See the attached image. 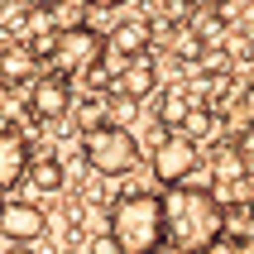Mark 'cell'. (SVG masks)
<instances>
[{
  "instance_id": "cell-1",
  "label": "cell",
  "mask_w": 254,
  "mask_h": 254,
  "mask_svg": "<svg viewBox=\"0 0 254 254\" xmlns=\"http://www.w3.org/2000/svg\"><path fill=\"white\" fill-rule=\"evenodd\" d=\"M163 245H183V250H201L211 245L221 230H226V211L211 192V173L206 178H187V183H173L163 187Z\"/></svg>"
},
{
  "instance_id": "cell-2",
  "label": "cell",
  "mask_w": 254,
  "mask_h": 254,
  "mask_svg": "<svg viewBox=\"0 0 254 254\" xmlns=\"http://www.w3.org/2000/svg\"><path fill=\"white\" fill-rule=\"evenodd\" d=\"M106 235L120 245V254H154L163 245L158 192H120L106 211Z\"/></svg>"
},
{
  "instance_id": "cell-3",
  "label": "cell",
  "mask_w": 254,
  "mask_h": 254,
  "mask_svg": "<svg viewBox=\"0 0 254 254\" xmlns=\"http://www.w3.org/2000/svg\"><path fill=\"white\" fill-rule=\"evenodd\" d=\"M82 158H86V168L101 173V178H125L139 163V139L125 125L106 120L96 129H82Z\"/></svg>"
},
{
  "instance_id": "cell-4",
  "label": "cell",
  "mask_w": 254,
  "mask_h": 254,
  "mask_svg": "<svg viewBox=\"0 0 254 254\" xmlns=\"http://www.w3.org/2000/svg\"><path fill=\"white\" fill-rule=\"evenodd\" d=\"M101 48H106V39H101L91 24H67V29L53 34L48 63H53V72H63V77H82V72L101 58Z\"/></svg>"
},
{
  "instance_id": "cell-5",
  "label": "cell",
  "mask_w": 254,
  "mask_h": 254,
  "mask_svg": "<svg viewBox=\"0 0 254 254\" xmlns=\"http://www.w3.org/2000/svg\"><path fill=\"white\" fill-rule=\"evenodd\" d=\"M192 173H197V144L183 129H163L154 149V178L163 187H173V183H187Z\"/></svg>"
},
{
  "instance_id": "cell-6",
  "label": "cell",
  "mask_w": 254,
  "mask_h": 254,
  "mask_svg": "<svg viewBox=\"0 0 254 254\" xmlns=\"http://www.w3.org/2000/svg\"><path fill=\"white\" fill-rule=\"evenodd\" d=\"M72 111V77L63 72H48V77H34V91H29V115L39 125H53Z\"/></svg>"
},
{
  "instance_id": "cell-7",
  "label": "cell",
  "mask_w": 254,
  "mask_h": 254,
  "mask_svg": "<svg viewBox=\"0 0 254 254\" xmlns=\"http://www.w3.org/2000/svg\"><path fill=\"white\" fill-rule=\"evenodd\" d=\"M43 230H48V216L39 201H0V235L10 245H34Z\"/></svg>"
},
{
  "instance_id": "cell-8",
  "label": "cell",
  "mask_w": 254,
  "mask_h": 254,
  "mask_svg": "<svg viewBox=\"0 0 254 254\" xmlns=\"http://www.w3.org/2000/svg\"><path fill=\"white\" fill-rule=\"evenodd\" d=\"M111 91H115V96H129V101L154 96V91H158V63H154L149 53L125 58V67L111 77Z\"/></svg>"
},
{
  "instance_id": "cell-9",
  "label": "cell",
  "mask_w": 254,
  "mask_h": 254,
  "mask_svg": "<svg viewBox=\"0 0 254 254\" xmlns=\"http://www.w3.org/2000/svg\"><path fill=\"white\" fill-rule=\"evenodd\" d=\"M29 158H34V144H29V134H24V129H14V125H5V129H0V192L24 183Z\"/></svg>"
},
{
  "instance_id": "cell-10",
  "label": "cell",
  "mask_w": 254,
  "mask_h": 254,
  "mask_svg": "<svg viewBox=\"0 0 254 254\" xmlns=\"http://www.w3.org/2000/svg\"><path fill=\"white\" fill-rule=\"evenodd\" d=\"M149 43H154V24H149V19H125V24L111 29L106 48L120 53V58H134V53H149Z\"/></svg>"
},
{
  "instance_id": "cell-11",
  "label": "cell",
  "mask_w": 254,
  "mask_h": 254,
  "mask_svg": "<svg viewBox=\"0 0 254 254\" xmlns=\"http://www.w3.org/2000/svg\"><path fill=\"white\" fill-rule=\"evenodd\" d=\"M34 77H39V58L29 53L24 43H5L0 48V82L19 86V82H34Z\"/></svg>"
},
{
  "instance_id": "cell-12",
  "label": "cell",
  "mask_w": 254,
  "mask_h": 254,
  "mask_svg": "<svg viewBox=\"0 0 254 254\" xmlns=\"http://www.w3.org/2000/svg\"><path fill=\"white\" fill-rule=\"evenodd\" d=\"M24 183L34 187V192H43V197H53V192H63L67 187V168L58 163V158H29V168H24Z\"/></svg>"
},
{
  "instance_id": "cell-13",
  "label": "cell",
  "mask_w": 254,
  "mask_h": 254,
  "mask_svg": "<svg viewBox=\"0 0 254 254\" xmlns=\"http://www.w3.org/2000/svg\"><path fill=\"white\" fill-rule=\"evenodd\" d=\"M240 178H250V163L235 154V144H221L211 158V183H240Z\"/></svg>"
},
{
  "instance_id": "cell-14",
  "label": "cell",
  "mask_w": 254,
  "mask_h": 254,
  "mask_svg": "<svg viewBox=\"0 0 254 254\" xmlns=\"http://www.w3.org/2000/svg\"><path fill=\"white\" fill-rule=\"evenodd\" d=\"M187 106H192V96H187L183 86L163 91V96H158V125H163V129H178V125H183V115H187Z\"/></svg>"
},
{
  "instance_id": "cell-15",
  "label": "cell",
  "mask_w": 254,
  "mask_h": 254,
  "mask_svg": "<svg viewBox=\"0 0 254 254\" xmlns=\"http://www.w3.org/2000/svg\"><path fill=\"white\" fill-rule=\"evenodd\" d=\"M187 134L192 144H201V139H211L216 134V115L206 111V106H187V115H183V125H178Z\"/></svg>"
},
{
  "instance_id": "cell-16",
  "label": "cell",
  "mask_w": 254,
  "mask_h": 254,
  "mask_svg": "<svg viewBox=\"0 0 254 254\" xmlns=\"http://www.w3.org/2000/svg\"><path fill=\"white\" fill-rule=\"evenodd\" d=\"M111 120V106H106V96H82V106H77V125L82 129H96Z\"/></svg>"
},
{
  "instance_id": "cell-17",
  "label": "cell",
  "mask_w": 254,
  "mask_h": 254,
  "mask_svg": "<svg viewBox=\"0 0 254 254\" xmlns=\"http://www.w3.org/2000/svg\"><path fill=\"white\" fill-rule=\"evenodd\" d=\"M197 254H254V240H245V235H230V230H221L211 245H201Z\"/></svg>"
},
{
  "instance_id": "cell-18",
  "label": "cell",
  "mask_w": 254,
  "mask_h": 254,
  "mask_svg": "<svg viewBox=\"0 0 254 254\" xmlns=\"http://www.w3.org/2000/svg\"><path fill=\"white\" fill-rule=\"evenodd\" d=\"M201 48H206V43H201L192 29H178V34H173V53H178V58H187V63H197V58H201Z\"/></svg>"
},
{
  "instance_id": "cell-19",
  "label": "cell",
  "mask_w": 254,
  "mask_h": 254,
  "mask_svg": "<svg viewBox=\"0 0 254 254\" xmlns=\"http://www.w3.org/2000/svg\"><path fill=\"white\" fill-rule=\"evenodd\" d=\"M230 144H235V154H240L245 163H250V173H254V120L235 129V139H230Z\"/></svg>"
},
{
  "instance_id": "cell-20",
  "label": "cell",
  "mask_w": 254,
  "mask_h": 254,
  "mask_svg": "<svg viewBox=\"0 0 254 254\" xmlns=\"http://www.w3.org/2000/svg\"><path fill=\"white\" fill-rule=\"evenodd\" d=\"M86 254H120V245H115L106 230H96V240H91V250H86Z\"/></svg>"
},
{
  "instance_id": "cell-21",
  "label": "cell",
  "mask_w": 254,
  "mask_h": 254,
  "mask_svg": "<svg viewBox=\"0 0 254 254\" xmlns=\"http://www.w3.org/2000/svg\"><path fill=\"white\" fill-rule=\"evenodd\" d=\"M86 5H91V10H120L125 0H86Z\"/></svg>"
},
{
  "instance_id": "cell-22",
  "label": "cell",
  "mask_w": 254,
  "mask_h": 254,
  "mask_svg": "<svg viewBox=\"0 0 254 254\" xmlns=\"http://www.w3.org/2000/svg\"><path fill=\"white\" fill-rule=\"evenodd\" d=\"M154 254H197V250H183V245H158Z\"/></svg>"
},
{
  "instance_id": "cell-23",
  "label": "cell",
  "mask_w": 254,
  "mask_h": 254,
  "mask_svg": "<svg viewBox=\"0 0 254 254\" xmlns=\"http://www.w3.org/2000/svg\"><path fill=\"white\" fill-rule=\"evenodd\" d=\"M24 5H29V10H53L58 0H24Z\"/></svg>"
},
{
  "instance_id": "cell-24",
  "label": "cell",
  "mask_w": 254,
  "mask_h": 254,
  "mask_svg": "<svg viewBox=\"0 0 254 254\" xmlns=\"http://www.w3.org/2000/svg\"><path fill=\"white\" fill-rule=\"evenodd\" d=\"M5 254H34V250H29V245H10Z\"/></svg>"
},
{
  "instance_id": "cell-25",
  "label": "cell",
  "mask_w": 254,
  "mask_h": 254,
  "mask_svg": "<svg viewBox=\"0 0 254 254\" xmlns=\"http://www.w3.org/2000/svg\"><path fill=\"white\" fill-rule=\"evenodd\" d=\"M245 106H250V111H254V91H250V96H245Z\"/></svg>"
},
{
  "instance_id": "cell-26",
  "label": "cell",
  "mask_w": 254,
  "mask_h": 254,
  "mask_svg": "<svg viewBox=\"0 0 254 254\" xmlns=\"http://www.w3.org/2000/svg\"><path fill=\"white\" fill-rule=\"evenodd\" d=\"M250 39H254V19H250Z\"/></svg>"
},
{
  "instance_id": "cell-27",
  "label": "cell",
  "mask_w": 254,
  "mask_h": 254,
  "mask_svg": "<svg viewBox=\"0 0 254 254\" xmlns=\"http://www.w3.org/2000/svg\"><path fill=\"white\" fill-rule=\"evenodd\" d=\"M63 254H82V250H63Z\"/></svg>"
},
{
  "instance_id": "cell-28",
  "label": "cell",
  "mask_w": 254,
  "mask_h": 254,
  "mask_svg": "<svg viewBox=\"0 0 254 254\" xmlns=\"http://www.w3.org/2000/svg\"><path fill=\"white\" fill-rule=\"evenodd\" d=\"M250 211H254V197H250Z\"/></svg>"
},
{
  "instance_id": "cell-29",
  "label": "cell",
  "mask_w": 254,
  "mask_h": 254,
  "mask_svg": "<svg viewBox=\"0 0 254 254\" xmlns=\"http://www.w3.org/2000/svg\"><path fill=\"white\" fill-rule=\"evenodd\" d=\"M0 201H5V192H0Z\"/></svg>"
}]
</instances>
